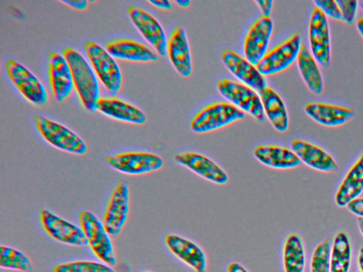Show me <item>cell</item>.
<instances>
[{"label": "cell", "instance_id": "cell-1", "mask_svg": "<svg viewBox=\"0 0 363 272\" xmlns=\"http://www.w3.org/2000/svg\"><path fill=\"white\" fill-rule=\"evenodd\" d=\"M63 55L69 64L74 89L84 109L91 113L97 110L100 95L98 77L85 57L73 48H66Z\"/></svg>", "mask_w": 363, "mask_h": 272}, {"label": "cell", "instance_id": "cell-2", "mask_svg": "<svg viewBox=\"0 0 363 272\" xmlns=\"http://www.w3.org/2000/svg\"><path fill=\"white\" fill-rule=\"evenodd\" d=\"M82 227L91 250L100 260L111 266L117 264L111 236L107 232L101 220L89 210H82L78 215Z\"/></svg>", "mask_w": 363, "mask_h": 272}, {"label": "cell", "instance_id": "cell-3", "mask_svg": "<svg viewBox=\"0 0 363 272\" xmlns=\"http://www.w3.org/2000/svg\"><path fill=\"white\" fill-rule=\"evenodd\" d=\"M33 119L41 137L55 148L76 155L87 152L86 142L70 128L40 115H35Z\"/></svg>", "mask_w": 363, "mask_h": 272}, {"label": "cell", "instance_id": "cell-4", "mask_svg": "<svg viewBox=\"0 0 363 272\" xmlns=\"http://www.w3.org/2000/svg\"><path fill=\"white\" fill-rule=\"evenodd\" d=\"M85 51L89 62L98 79L112 96L116 95L123 84L119 65L110 53L99 44L88 41Z\"/></svg>", "mask_w": 363, "mask_h": 272}, {"label": "cell", "instance_id": "cell-5", "mask_svg": "<svg viewBox=\"0 0 363 272\" xmlns=\"http://www.w3.org/2000/svg\"><path fill=\"white\" fill-rule=\"evenodd\" d=\"M105 163L113 170L128 176H140L161 169L163 159L152 152L127 151L104 157Z\"/></svg>", "mask_w": 363, "mask_h": 272}, {"label": "cell", "instance_id": "cell-6", "mask_svg": "<svg viewBox=\"0 0 363 272\" xmlns=\"http://www.w3.org/2000/svg\"><path fill=\"white\" fill-rule=\"evenodd\" d=\"M245 118V113L229 102H216L201 110L190 128L198 134L209 132Z\"/></svg>", "mask_w": 363, "mask_h": 272}, {"label": "cell", "instance_id": "cell-7", "mask_svg": "<svg viewBox=\"0 0 363 272\" xmlns=\"http://www.w3.org/2000/svg\"><path fill=\"white\" fill-rule=\"evenodd\" d=\"M217 88L219 94L229 103L250 114L257 121H265L263 106L257 91L241 82L227 79L219 81Z\"/></svg>", "mask_w": 363, "mask_h": 272}, {"label": "cell", "instance_id": "cell-8", "mask_svg": "<svg viewBox=\"0 0 363 272\" xmlns=\"http://www.w3.org/2000/svg\"><path fill=\"white\" fill-rule=\"evenodd\" d=\"M130 188L127 180L120 179L116 184L104 212L102 222L112 237L121 232L130 213Z\"/></svg>", "mask_w": 363, "mask_h": 272}, {"label": "cell", "instance_id": "cell-9", "mask_svg": "<svg viewBox=\"0 0 363 272\" xmlns=\"http://www.w3.org/2000/svg\"><path fill=\"white\" fill-rule=\"evenodd\" d=\"M5 69L11 81L28 101L39 106L47 103L48 96L45 86L26 67L9 60Z\"/></svg>", "mask_w": 363, "mask_h": 272}, {"label": "cell", "instance_id": "cell-10", "mask_svg": "<svg viewBox=\"0 0 363 272\" xmlns=\"http://www.w3.org/2000/svg\"><path fill=\"white\" fill-rule=\"evenodd\" d=\"M303 42L295 33L279 45L267 51L256 66L263 76H269L289 68L296 60Z\"/></svg>", "mask_w": 363, "mask_h": 272}, {"label": "cell", "instance_id": "cell-11", "mask_svg": "<svg viewBox=\"0 0 363 272\" xmlns=\"http://www.w3.org/2000/svg\"><path fill=\"white\" fill-rule=\"evenodd\" d=\"M40 222L45 232L54 240L74 246H86L87 239L82 227L48 209L40 213Z\"/></svg>", "mask_w": 363, "mask_h": 272}, {"label": "cell", "instance_id": "cell-12", "mask_svg": "<svg viewBox=\"0 0 363 272\" xmlns=\"http://www.w3.org/2000/svg\"><path fill=\"white\" fill-rule=\"evenodd\" d=\"M310 51L322 67L330 65L331 42L328 18L317 7H314L308 25Z\"/></svg>", "mask_w": 363, "mask_h": 272}, {"label": "cell", "instance_id": "cell-13", "mask_svg": "<svg viewBox=\"0 0 363 272\" xmlns=\"http://www.w3.org/2000/svg\"><path fill=\"white\" fill-rule=\"evenodd\" d=\"M128 15L133 25L157 55L164 57L168 40L160 22L145 10L135 6L129 8Z\"/></svg>", "mask_w": 363, "mask_h": 272}, {"label": "cell", "instance_id": "cell-14", "mask_svg": "<svg viewBox=\"0 0 363 272\" xmlns=\"http://www.w3.org/2000/svg\"><path fill=\"white\" fill-rule=\"evenodd\" d=\"M274 30L270 17L262 16L250 28L244 41L245 58L257 66L267 52Z\"/></svg>", "mask_w": 363, "mask_h": 272}, {"label": "cell", "instance_id": "cell-15", "mask_svg": "<svg viewBox=\"0 0 363 272\" xmlns=\"http://www.w3.org/2000/svg\"><path fill=\"white\" fill-rule=\"evenodd\" d=\"M174 161L199 176L218 185L229 181L227 172L211 158L196 152H184L175 154Z\"/></svg>", "mask_w": 363, "mask_h": 272}, {"label": "cell", "instance_id": "cell-16", "mask_svg": "<svg viewBox=\"0 0 363 272\" xmlns=\"http://www.w3.org/2000/svg\"><path fill=\"white\" fill-rule=\"evenodd\" d=\"M291 148L302 164L315 171L333 173L338 169V164L333 157L315 144L296 139L291 142Z\"/></svg>", "mask_w": 363, "mask_h": 272}, {"label": "cell", "instance_id": "cell-17", "mask_svg": "<svg viewBox=\"0 0 363 272\" xmlns=\"http://www.w3.org/2000/svg\"><path fill=\"white\" fill-rule=\"evenodd\" d=\"M165 244L173 255L194 272H206V255L196 243L181 235L171 233L166 236Z\"/></svg>", "mask_w": 363, "mask_h": 272}, {"label": "cell", "instance_id": "cell-18", "mask_svg": "<svg viewBox=\"0 0 363 272\" xmlns=\"http://www.w3.org/2000/svg\"><path fill=\"white\" fill-rule=\"evenodd\" d=\"M221 58L226 68L241 83L257 92L267 86L264 76L245 57L233 50H224L221 52Z\"/></svg>", "mask_w": 363, "mask_h": 272}, {"label": "cell", "instance_id": "cell-19", "mask_svg": "<svg viewBox=\"0 0 363 272\" xmlns=\"http://www.w3.org/2000/svg\"><path fill=\"white\" fill-rule=\"evenodd\" d=\"M49 79L53 96L57 102L67 98L74 88L72 71L63 55L52 52L49 57Z\"/></svg>", "mask_w": 363, "mask_h": 272}, {"label": "cell", "instance_id": "cell-20", "mask_svg": "<svg viewBox=\"0 0 363 272\" xmlns=\"http://www.w3.org/2000/svg\"><path fill=\"white\" fill-rule=\"evenodd\" d=\"M306 114L317 123L326 127H338L355 115L353 108L323 102H311L304 107Z\"/></svg>", "mask_w": 363, "mask_h": 272}, {"label": "cell", "instance_id": "cell-21", "mask_svg": "<svg viewBox=\"0 0 363 272\" xmlns=\"http://www.w3.org/2000/svg\"><path fill=\"white\" fill-rule=\"evenodd\" d=\"M167 54L177 72L183 77L192 73L191 49L185 30L178 26L172 33L167 43Z\"/></svg>", "mask_w": 363, "mask_h": 272}, {"label": "cell", "instance_id": "cell-22", "mask_svg": "<svg viewBox=\"0 0 363 272\" xmlns=\"http://www.w3.org/2000/svg\"><path fill=\"white\" fill-rule=\"evenodd\" d=\"M253 155L262 164L278 170L295 169L302 164L291 148L284 146L259 145L254 149Z\"/></svg>", "mask_w": 363, "mask_h": 272}, {"label": "cell", "instance_id": "cell-23", "mask_svg": "<svg viewBox=\"0 0 363 272\" xmlns=\"http://www.w3.org/2000/svg\"><path fill=\"white\" fill-rule=\"evenodd\" d=\"M97 110L114 120L133 125H143L147 121L145 113L138 107L116 96L101 97Z\"/></svg>", "mask_w": 363, "mask_h": 272}, {"label": "cell", "instance_id": "cell-24", "mask_svg": "<svg viewBox=\"0 0 363 272\" xmlns=\"http://www.w3.org/2000/svg\"><path fill=\"white\" fill-rule=\"evenodd\" d=\"M363 193V152L347 171L334 197L335 204L345 208Z\"/></svg>", "mask_w": 363, "mask_h": 272}, {"label": "cell", "instance_id": "cell-25", "mask_svg": "<svg viewBox=\"0 0 363 272\" xmlns=\"http://www.w3.org/2000/svg\"><path fill=\"white\" fill-rule=\"evenodd\" d=\"M106 50L114 58L135 62H152L158 55L143 43L130 39H119L110 42Z\"/></svg>", "mask_w": 363, "mask_h": 272}, {"label": "cell", "instance_id": "cell-26", "mask_svg": "<svg viewBox=\"0 0 363 272\" xmlns=\"http://www.w3.org/2000/svg\"><path fill=\"white\" fill-rule=\"evenodd\" d=\"M258 94L265 117L277 131L285 132L289 126V118L286 105L280 95L268 86Z\"/></svg>", "mask_w": 363, "mask_h": 272}, {"label": "cell", "instance_id": "cell-27", "mask_svg": "<svg viewBox=\"0 0 363 272\" xmlns=\"http://www.w3.org/2000/svg\"><path fill=\"white\" fill-rule=\"evenodd\" d=\"M297 67L305 84L315 95H320L324 89V80L319 63L309 48L302 43L297 60Z\"/></svg>", "mask_w": 363, "mask_h": 272}, {"label": "cell", "instance_id": "cell-28", "mask_svg": "<svg viewBox=\"0 0 363 272\" xmlns=\"http://www.w3.org/2000/svg\"><path fill=\"white\" fill-rule=\"evenodd\" d=\"M284 272H304L306 254L304 242L298 233L289 234L284 242L282 250Z\"/></svg>", "mask_w": 363, "mask_h": 272}, {"label": "cell", "instance_id": "cell-29", "mask_svg": "<svg viewBox=\"0 0 363 272\" xmlns=\"http://www.w3.org/2000/svg\"><path fill=\"white\" fill-rule=\"evenodd\" d=\"M352 257L350 235L345 230L337 232L332 240L330 272H350Z\"/></svg>", "mask_w": 363, "mask_h": 272}, {"label": "cell", "instance_id": "cell-30", "mask_svg": "<svg viewBox=\"0 0 363 272\" xmlns=\"http://www.w3.org/2000/svg\"><path fill=\"white\" fill-rule=\"evenodd\" d=\"M0 267L21 272H32L34 270L33 262L24 252L6 245L0 246Z\"/></svg>", "mask_w": 363, "mask_h": 272}, {"label": "cell", "instance_id": "cell-31", "mask_svg": "<svg viewBox=\"0 0 363 272\" xmlns=\"http://www.w3.org/2000/svg\"><path fill=\"white\" fill-rule=\"evenodd\" d=\"M53 272H116L104 262L79 260L61 263L54 266Z\"/></svg>", "mask_w": 363, "mask_h": 272}, {"label": "cell", "instance_id": "cell-32", "mask_svg": "<svg viewBox=\"0 0 363 272\" xmlns=\"http://www.w3.org/2000/svg\"><path fill=\"white\" fill-rule=\"evenodd\" d=\"M332 240L327 237L316 245L311 258V272H330Z\"/></svg>", "mask_w": 363, "mask_h": 272}, {"label": "cell", "instance_id": "cell-33", "mask_svg": "<svg viewBox=\"0 0 363 272\" xmlns=\"http://www.w3.org/2000/svg\"><path fill=\"white\" fill-rule=\"evenodd\" d=\"M342 13V21L352 25L356 18L359 1L352 0H336Z\"/></svg>", "mask_w": 363, "mask_h": 272}, {"label": "cell", "instance_id": "cell-34", "mask_svg": "<svg viewBox=\"0 0 363 272\" xmlns=\"http://www.w3.org/2000/svg\"><path fill=\"white\" fill-rule=\"evenodd\" d=\"M315 6L319 8L328 18L342 21V13L340 8L335 0H315Z\"/></svg>", "mask_w": 363, "mask_h": 272}, {"label": "cell", "instance_id": "cell-35", "mask_svg": "<svg viewBox=\"0 0 363 272\" xmlns=\"http://www.w3.org/2000/svg\"><path fill=\"white\" fill-rule=\"evenodd\" d=\"M346 208L357 217L363 218V197L360 196L351 201Z\"/></svg>", "mask_w": 363, "mask_h": 272}, {"label": "cell", "instance_id": "cell-36", "mask_svg": "<svg viewBox=\"0 0 363 272\" xmlns=\"http://www.w3.org/2000/svg\"><path fill=\"white\" fill-rule=\"evenodd\" d=\"M255 4L260 9L262 16L270 17L273 7V1L271 0H256Z\"/></svg>", "mask_w": 363, "mask_h": 272}, {"label": "cell", "instance_id": "cell-37", "mask_svg": "<svg viewBox=\"0 0 363 272\" xmlns=\"http://www.w3.org/2000/svg\"><path fill=\"white\" fill-rule=\"evenodd\" d=\"M60 2L77 10H84L88 6V1L85 0H65Z\"/></svg>", "mask_w": 363, "mask_h": 272}, {"label": "cell", "instance_id": "cell-38", "mask_svg": "<svg viewBox=\"0 0 363 272\" xmlns=\"http://www.w3.org/2000/svg\"><path fill=\"white\" fill-rule=\"evenodd\" d=\"M148 2L161 9L169 10L172 8V3L167 0H150Z\"/></svg>", "mask_w": 363, "mask_h": 272}, {"label": "cell", "instance_id": "cell-39", "mask_svg": "<svg viewBox=\"0 0 363 272\" xmlns=\"http://www.w3.org/2000/svg\"><path fill=\"white\" fill-rule=\"evenodd\" d=\"M227 272H249L242 264L238 262L230 263L227 268Z\"/></svg>", "mask_w": 363, "mask_h": 272}, {"label": "cell", "instance_id": "cell-40", "mask_svg": "<svg viewBox=\"0 0 363 272\" xmlns=\"http://www.w3.org/2000/svg\"><path fill=\"white\" fill-rule=\"evenodd\" d=\"M357 265L359 272H363V245L360 246L357 255Z\"/></svg>", "mask_w": 363, "mask_h": 272}, {"label": "cell", "instance_id": "cell-41", "mask_svg": "<svg viewBox=\"0 0 363 272\" xmlns=\"http://www.w3.org/2000/svg\"><path fill=\"white\" fill-rule=\"evenodd\" d=\"M357 30L363 38V16L359 17L356 23Z\"/></svg>", "mask_w": 363, "mask_h": 272}, {"label": "cell", "instance_id": "cell-42", "mask_svg": "<svg viewBox=\"0 0 363 272\" xmlns=\"http://www.w3.org/2000/svg\"><path fill=\"white\" fill-rule=\"evenodd\" d=\"M174 2L182 8H186L191 4V1L189 0H177Z\"/></svg>", "mask_w": 363, "mask_h": 272}, {"label": "cell", "instance_id": "cell-43", "mask_svg": "<svg viewBox=\"0 0 363 272\" xmlns=\"http://www.w3.org/2000/svg\"><path fill=\"white\" fill-rule=\"evenodd\" d=\"M357 226L360 234L363 237V218L357 217Z\"/></svg>", "mask_w": 363, "mask_h": 272}, {"label": "cell", "instance_id": "cell-44", "mask_svg": "<svg viewBox=\"0 0 363 272\" xmlns=\"http://www.w3.org/2000/svg\"><path fill=\"white\" fill-rule=\"evenodd\" d=\"M359 6H360L362 10L363 11V0L359 1Z\"/></svg>", "mask_w": 363, "mask_h": 272}, {"label": "cell", "instance_id": "cell-45", "mask_svg": "<svg viewBox=\"0 0 363 272\" xmlns=\"http://www.w3.org/2000/svg\"><path fill=\"white\" fill-rule=\"evenodd\" d=\"M142 272H152V271H143Z\"/></svg>", "mask_w": 363, "mask_h": 272}, {"label": "cell", "instance_id": "cell-46", "mask_svg": "<svg viewBox=\"0 0 363 272\" xmlns=\"http://www.w3.org/2000/svg\"><path fill=\"white\" fill-rule=\"evenodd\" d=\"M358 272H359V271H358Z\"/></svg>", "mask_w": 363, "mask_h": 272}]
</instances>
